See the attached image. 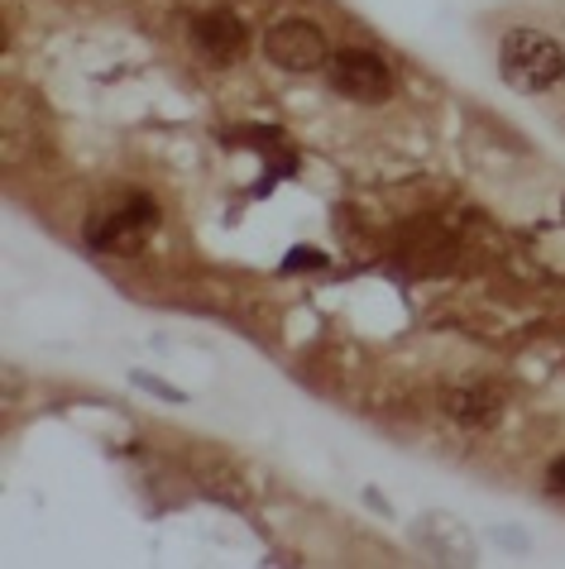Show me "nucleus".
Instances as JSON below:
<instances>
[{"instance_id":"nucleus-1","label":"nucleus","mask_w":565,"mask_h":569,"mask_svg":"<svg viewBox=\"0 0 565 569\" xmlns=\"http://www.w3.org/2000/svg\"><path fill=\"white\" fill-rule=\"evenodd\" d=\"M498 72L517 91H546L565 77V49L542 29H513L498 43Z\"/></svg>"},{"instance_id":"nucleus-2","label":"nucleus","mask_w":565,"mask_h":569,"mask_svg":"<svg viewBox=\"0 0 565 569\" xmlns=\"http://www.w3.org/2000/svg\"><path fill=\"white\" fill-rule=\"evenodd\" d=\"M326 82H331L340 97L374 106L394 91V72H388V62L369 49H340V53H331V62H326Z\"/></svg>"},{"instance_id":"nucleus-3","label":"nucleus","mask_w":565,"mask_h":569,"mask_svg":"<svg viewBox=\"0 0 565 569\" xmlns=\"http://www.w3.org/2000/svg\"><path fill=\"white\" fill-rule=\"evenodd\" d=\"M264 53H269L274 68L282 72H317L331 62V53H326V34L311 20H278L269 24V34H264Z\"/></svg>"},{"instance_id":"nucleus-4","label":"nucleus","mask_w":565,"mask_h":569,"mask_svg":"<svg viewBox=\"0 0 565 569\" xmlns=\"http://www.w3.org/2000/svg\"><path fill=\"white\" fill-rule=\"evenodd\" d=\"M192 39H197V53L211 62V68H230V62H240L245 58V24H240V14H230V10H216V14H201L197 29H192Z\"/></svg>"},{"instance_id":"nucleus-5","label":"nucleus","mask_w":565,"mask_h":569,"mask_svg":"<svg viewBox=\"0 0 565 569\" xmlns=\"http://www.w3.org/2000/svg\"><path fill=\"white\" fill-rule=\"evenodd\" d=\"M442 407L455 426H465V431H484V426H494L498 412H504L498 392H489V388H450L442 398Z\"/></svg>"},{"instance_id":"nucleus-6","label":"nucleus","mask_w":565,"mask_h":569,"mask_svg":"<svg viewBox=\"0 0 565 569\" xmlns=\"http://www.w3.org/2000/svg\"><path fill=\"white\" fill-rule=\"evenodd\" d=\"M311 263H321V254H311V249H293L288 268H311Z\"/></svg>"},{"instance_id":"nucleus-7","label":"nucleus","mask_w":565,"mask_h":569,"mask_svg":"<svg viewBox=\"0 0 565 569\" xmlns=\"http://www.w3.org/2000/svg\"><path fill=\"white\" fill-rule=\"evenodd\" d=\"M552 488H556V493L565 498V455H561V460L552 465Z\"/></svg>"},{"instance_id":"nucleus-8","label":"nucleus","mask_w":565,"mask_h":569,"mask_svg":"<svg viewBox=\"0 0 565 569\" xmlns=\"http://www.w3.org/2000/svg\"><path fill=\"white\" fill-rule=\"evenodd\" d=\"M561 216H565V207H561Z\"/></svg>"}]
</instances>
